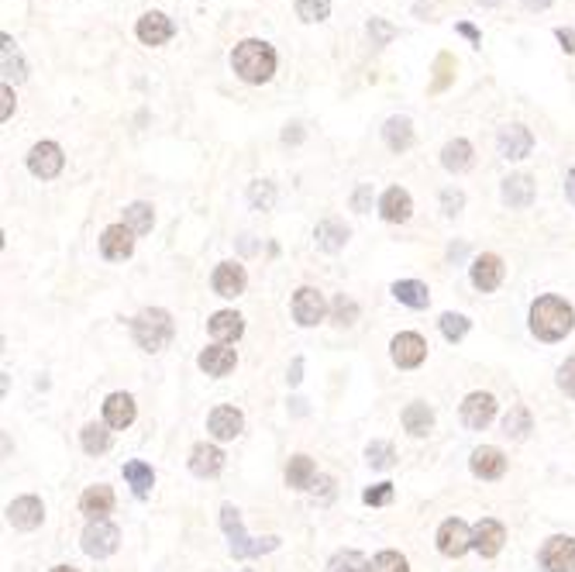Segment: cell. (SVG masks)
I'll return each mask as SVG.
<instances>
[{
    "label": "cell",
    "instance_id": "60",
    "mask_svg": "<svg viewBox=\"0 0 575 572\" xmlns=\"http://www.w3.org/2000/svg\"><path fill=\"white\" fill-rule=\"evenodd\" d=\"M242 572H252V569H242Z\"/></svg>",
    "mask_w": 575,
    "mask_h": 572
},
{
    "label": "cell",
    "instance_id": "56",
    "mask_svg": "<svg viewBox=\"0 0 575 572\" xmlns=\"http://www.w3.org/2000/svg\"><path fill=\"white\" fill-rule=\"evenodd\" d=\"M300 373H303V362H300V359H296V362H293V373H289V383H300V380H303V376H300Z\"/></svg>",
    "mask_w": 575,
    "mask_h": 572
},
{
    "label": "cell",
    "instance_id": "17",
    "mask_svg": "<svg viewBox=\"0 0 575 572\" xmlns=\"http://www.w3.org/2000/svg\"><path fill=\"white\" fill-rule=\"evenodd\" d=\"M469 469H472V476H479V479H500L507 473V455H503L496 445H482L472 452Z\"/></svg>",
    "mask_w": 575,
    "mask_h": 572
},
{
    "label": "cell",
    "instance_id": "4",
    "mask_svg": "<svg viewBox=\"0 0 575 572\" xmlns=\"http://www.w3.org/2000/svg\"><path fill=\"white\" fill-rule=\"evenodd\" d=\"M221 528H224V535L231 538V555H234V559H258V555L280 548V538H276V535H269V538H249L245 528H242V514L231 507V504H224L221 507Z\"/></svg>",
    "mask_w": 575,
    "mask_h": 572
},
{
    "label": "cell",
    "instance_id": "11",
    "mask_svg": "<svg viewBox=\"0 0 575 572\" xmlns=\"http://www.w3.org/2000/svg\"><path fill=\"white\" fill-rule=\"evenodd\" d=\"M503 259L493 252H482L476 262H472V269H469V276H472V286L482 290V293H493L496 286L503 283Z\"/></svg>",
    "mask_w": 575,
    "mask_h": 572
},
{
    "label": "cell",
    "instance_id": "15",
    "mask_svg": "<svg viewBox=\"0 0 575 572\" xmlns=\"http://www.w3.org/2000/svg\"><path fill=\"white\" fill-rule=\"evenodd\" d=\"M493 417H496V400H493V393H469V397H465V404H462V421H465V428L482 431Z\"/></svg>",
    "mask_w": 575,
    "mask_h": 572
},
{
    "label": "cell",
    "instance_id": "1",
    "mask_svg": "<svg viewBox=\"0 0 575 572\" xmlns=\"http://www.w3.org/2000/svg\"><path fill=\"white\" fill-rule=\"evenodd\" d=\"M575 328L572 304H565L562 297H538L531 304V331L541 342H562Z\"/></svg>",
    "mask_w": 575,
    "mask_h": 572
},
{
    "label": "cell",
    "instance_id": "22",
    "mask_svg": "<svg viewBox=\"0 0 575 572\" xmlns=\"http://www.w3.org/2000/svg\"><path fill=\"white\" fill-rule=\"evenodd\" d=\"M80 510H83L90 521H107V514L114 510V490L104 486V483L90 486V490L80 497Z\"/></svg>",
    "mask_w": 575,
    "mask_h": 572
},
{
    "label": "cell",
    "instance_id": "43",
    "mask_svg": "<svg viewBox=\"0 0 575 572\" xmlns=\"http://www.w3.org/2000/svg\"><path fill=\"white\" fill-rule=\"evenodd\" d=\"M365 459H369V466L372 469H389L393 466V459H396V452L389 442H372V445L365 448Z\"/></svg>",
    "mask_w": 575,
    "mask_h": 572
},
{
    "label": "cell",
    "instance_id": "55",
    "mask_svg": "<svg viewBox=\"0 0 575 572\" xmlns=\"http://www.w3.org/2000/svg\"><path fill=\"white\" fill-rule=\"evenodd\" d=\"M565 193H569V200L575 204V169L569 173V176H565Z\"/></svg>",
    "mask_w": 575,
    "mask_h": 572
},
{
    "label": "cell",
    "instance_id": "9",
    "mask_svg": "<svg viewBox=\"0 0 575 572\" xmlns=\"http://www.w3.org/2000/svg\"><path fill=\"white\" fill-rule=\"evenodd\" d=\"M324 314H327V304H324V297H320L314 286H300L293 293V318H296V324L314 328V324L324 321Z\"/></svg>",
    "mask_w": 575,
    "mask_h": 572
},
{
    "label": "cell",
    "instance_id": "23",
    "mask_svg": "<svg viewBox=\"0 0 575 572\" xmlns=\"http://www.w3.org/2000/svg\"><path fill=\"white\" fill-rule=\"evenodd\" d=\"M410 211H414V200H410V193L403 187H389L383 193V200H380V214L389 224H403L410 218Z\"/></svg>",
    "mask_w": 575,
    "mask_h": 572
},
{
    "label": "cell",
    "instance_id": "47",
    "mask_svg": "<svg viewBox=\"0 0 575 572\" xmlns=\"http://www.w3.org/2000/svg\"><path fill=\"white\" fill-rule=\"evenodd\" d=\"M249 197H252V204L256 207H272V200H276V190H272V183H252V190H249Z\"/></svg>",
    "mask_w": 575,
    "mask_h": 572
},
{
    "label": "cell",
    "instance_id": "52",
    "mask_svg": "<svg viewBox=\"0 0 575 572\" xmlns=\"http://www.w3.org/2000/svg\"><path fill=\"white\" fill-rule=\"evenodd\" d=\"M455 32H458V35H465V38H469V42H472V45H476V49H479V45H482V35L476 32V28H472V25H469V21H462V25H458V28H455Z\"/></svg>",
    "mask_w": 575,
    "mask_h": 572
},
{
    "label": "cell",
    "instance_id": "57",
    "mask_svg": "<svg viewBox=\"0 0 575 572\" xmlns=\"http://www.w3.org/2000/svg\"><path fill=\"white\" fill-rule=\"evenodd\" d=\"M551 0H524V7H531V11H544Z\"/></svg>",
    "mask_w": 575,
    "mask_h": 572
},
{
    "label": "cell",
    "instance_id": "45",
    "mask_svg": "<svg viewBox=\"0 0 575 572\" xmlns=\"http://www.w3.org/2000/svg\"><path fill=\"white\" fill-rule=\"evenodd\" d=\"M331 311H334L338 324H355V318H358V307H355V300H349V297H338Z\"/></svg>",
    "mask_w": 575,
    "mask_h": 572
},
{
    "label": "cell",
    "instance_id": "53",
    "mask_svg": "<svg viewBox=\"0 0 575 572\" xmlns=\"http://www.w3.org/2000/svg\"><path fill=\"white\" fill-rule=\"evenodd\" d=\"M11 111H14V94H11V83H4V114H0V118L7 121V118H11Z\"/></svg>",
    "mask_w": 575,
    "mask_h": 572
},
{
    "label": "cell",
    "instance_id": "28",
    "mask_svg": "<svg viewBox=\"0 0 575 572\" xmlns=\"http://www.w3.org/2000/svg\"><path fill=\"white\" fill-rule=\"evenodd\" d=\"M441 166H445L448 173H465V169H472V145H469L465 138L448 142L445 149H441Z\"/></svg>",
    "mask_w": 575,
    "mask_h": 572
},
{
    "label": "cell",
    "instance_id": "32",
    "mask_svg": "<svg viewBox=\"0 0 575 572\" xmlns=\"http://www.w3.org/2000/svg\"><path fill=\"white\" fill-rule=\"evenodd\" d=\"M0 42H4V49H0L4 76H7V80H14V83H21V80L28 76V66H25V59H21V52H18V45H14V38H11V35H4Z\"/></svg>",
    "mask_w": 575,
    "mask_h": 572
},
{
    "label": "cell",
    "instance_id": "54",
    "mask_svg": "<svg viewBox=\"0 0 575 572\" xmlns=\"http://www.w3.org/2000/svg\"><path fill=\"white\" fill-rule=\"evenodd\" d=\"M300 138H303L300 125H287V131H283V142H300Z\"/></svg>",
    "mask_w": 575,
    "mask_h": 572
},
{
    "label": "cell",
    "instance_id": "5",
    "mask_svg": "<svg viewBox=\"0 0 575 572\" xmlns=\"http://www.w3.org/2000/svg\"><path fill=\"white\" fill-rule=\"evenodd\" d=\"M538 562H541L544 572H575V538H569V535L548 538Z\"/></svg>",
    "mask_w": 575,
    "mask_h": 572
},
{
    "label": "cell",
    "instance_id": "58",
    "mask_svg": "<svg viewBox=\"0 0 575 572\" xmlns=\"http://www.w3.org/2000/svg\"><path fill=\"white\" fill-rule=\"evenodd\" d=\"M52 572H76V569H69V566H56Z\"/></svg>",
    "mask_w": 575,
    "mask_h": 572
},
{
    "label": "cell",
    "instance_id": "13",
    "mask_svg": "<svg viewBox=\"0 0 575 572\" xmlns=\"http://www.w3.org/2000/svg\"><path fill=\"white\" fill-rule=\"evenodd\" d=\"M503 541H507V531H503V524H500V521H493V517H482L479 524L472 528V548L479 552L482 559L500 555Z\"/></svg>",
    "mask_w": 575,
    "mask_h": 572
},
{
    "label": "cell",
    "instance_id": "49",
    "mask_svg": "<svg viewBox=\"0 0 575 572\" xmlns=\"http://www.w3.org/2000/svg\"><path fill=\"white\" fill-rule=\"evenodd\" d=\"M441 207H445V214H451V218H455V214L465 207V197H462L458 190H445V193H441Z\"/></svg>",
    "mask_w": 575,
    "mask_h": 572
},
{
    "label": "cell",
    "instance_id": "24",
    "mask_svg": "<svg viewBox=\"0 0 575 572\" xmlns=\"http://www.w3.org/2000/svg\"><path fill=\"white\" fill-rule=\"evenodd\" d=\"M200 369L207 373V376H227L234 366H238V352L227 349V345H211V349L200 352Z\"/></svg>",
    "mask_w": 575,
    "mask_h": 572
},
{
    "label": "cell",
    "instance_id": "2",
    "mask_svg": "<svg viewBox=\"0 0 575 572\" xmlns=\"http://www.w3.org/2000/svg\"><path fill=\"white\" fill-rule=\"evenodd\" d=\"M231 69H234L245 83L258 87V83L272 80V73H276V52H272L269 42L245 38V42H238L234 52H231Z\"/></svg>",
    "mask_w": 575,
    "mask_h": 572
},
{
    "label": "cell",
    "instance_id": "14",
    "mask_svg": "<svg viewBox=\"0 0 575 572\" xmlns=\"http://www.w3.org/2000/svg\"><path fill=\"white\" fill-rule=\"evenodd\" d=\"M100 252L104 259H128L134 252V231H131L128 224H111V228H104V235H100Z\"/></svg>",
    "mask_w": 575,
    "mask_h": 572
},
{
    "label": "cell",
    "instance_id": "20",
    "mask_svg": "<svg viewBox=\"0 0 575 572\" xmlns=\"http://www.w3.org/2000/svg\"><path fill=\"white\" fill-rule=\"evenodd\" d=\"M224 466V452L218 445H207V442H200V445H193L190 452V473L200 479L207 476H218Z\"/></svg>",
    "mask_w": 575,
    "mask_h": 572
},
{
    "label": "cell",
    "instance_id": "37",
    "mask_svg": "<svg viewBox=\"0 0 575 572\" xmlns=\"http://www.w3.org/2000/svg\"><path fill=\"white\" fill-rule=\"evenodd\" d=\"M80 442H83V452H87V455H104V452L111 448V431H107L104 424H87L83 435H80Z\"/></svg>",
    "mask_w": 575,
    "mask_h": 572
},
{
    "label": "cell",
    "instance_id": "59",
    "mask_svg": "<svg viewBox=\"0 0 575 572\" xmlns=\"http://www.w3.org/2000/svg\"><path fill=\"white\" fill-rule=\"evenodd\" d=\"M479 4H486V7H496V4H500V0H479Z\"/></svg>",
    "mask_w": 575,
    "mask_h": 572
},
{
    "label": "cell",
    "instance_id": "41",
    "mask_svg": "<svg viewBox=\"0 0 575 572\" xmlns=\"http://www.w3.org/2000/svg\"><path fill=\"white\" fill-rule=\"evenodd\" d=\"M369 572H410V566H407V559L400 552H380L369 562Z\"/></svg>",
    "mask_w": 575,
    "mask_h": 572
},
{
    "label": "cell",
    "instance_id": "3",
    "mask_svg": "<svg viewBox=\"0 0 575 572\" xmlns=\"http://www.w3.org/2000/svg\"><path fill=\"white\" fill-rule=\"evenodd\" d=\"M131 335H134L138 349L162 352L169 342H172L176 324H172V314H169V311H162V307H149V311H142L138 318L131 321Z\"/></svg>",
    "mask_w": 575,
    "mask_h": 572
},
{
    "label": "cell",
    "instance_id": "35",
    "mask_svg": "<svg viewBox=\"0 0 575 572\" xmlns=\"http://www.w3.org/2000/svg\"><path fill=\"white\" fill-rule=\"evenodd\" d=\"M125 479L131 483V490H134V497H149V490L156 486V473H152V466H145V462H125Z\"/></svg>",
    "mask_w": 575,
    "mask_h": 572
},
{
    "label": "cell",
    "instance_id": "36",
    "mask_svg": "<svg viewBox=\"0 0 575 572\" xmlns=\"http://www.w3.org/2000/svg\"><path fill=\"white\" fill-rule=\"evenodd\" d=\"M152 221H156L152 204H128V207H125V224H128L134 235H149V231H152Z\"/></svg>",
    "mask_w": 575,
    "mask_h": 572
},
{
    "label": "cell",
    "instance_id": "51",
    "mask_svg": "<svg viewBox=\"0 0 575 572\" xmlns=\"http://www.w3.org/2000/svg\"><path fill=\"white\" fill-rule=\"evenodd\" d=\"M555 38L562 42V49H565L569 56H575V32L572 28H555Z\"/></svg>",
    "mask_w": 575,
    "mask_h": 572
},
{
    "label": "cell",
    "instance_id": "25",
    "mask_svg": "<svg viewBox=\"0 0 575 572\" xmlns=\"http://www.w3.org/2000/svg\"><path fill=\"white\" fill-rule=\"evenodd\" d=\"M104 421H107V428H118V431L131 428V421H134V400H131L128 393H111L104 400Z\"/></svg>",
    "mask_w": 575,
    "mask_h": 572
},
{
    "label": "cell",
    "instance_id": "38",
    "mask_svg": "<svg viewBox=\"0 0 575 572\" xmlns=\"http://www.w3.org/2000/svg\"><path fill=\"white\" fill-rule=\"evenodd\" d=\"M327 572H369V562L362 559V552L345 548V552H338V555L327 562Z\"/></svg>",
    "mask_w": 575,
    "mask_h": 572
},
{
    "label": "cell",
    "instance_id": "31",
    "mask_svg": "<svg viewBox=\"0 0 575 572\" xmlns=\"http://www.w3.org/2000/svg\"><path fill=\"white\" fill-rule=\"evenodd\" d=\"M318 476V466H314V459L310 455H293L287 466V486L293 490H307L310 483Z\"/></svg>",
    "mask_w": 575,
    "mask_h": 572
},
{
    "label": "cell",
    "instance_id": "10",
    "mask_svg": "<svg viewBox=\"0 0 575 572\" xmlns=\"http://www.w3.org/2000/svg\"><path fill=\"white\" fill-rule=\"evenodd\" d=\"M389 352H393V362H396L400 369H417V366L427 359V342H424L420 335H414V331H400V335L393 338Z\"/></svg>",
    "mask_w": 575,
    "mask_h": 572
},
{
    "label": "cell",
    "instance_id": "18",
    "mask_svg": "<svg viewBox=\"0 0 575 572\" xmlns=\"http://www.w3.org/2000/svg\"><path fill=\"white\" fill-rule=\"evenodd\" d=\"M45 517V507L38 497H18L11 507H7V521L18 528V531H34Z\"/></svg>",
    "mask_w": 575,
    "mask_h": 572
},
{
    "label": "cell",
    "instance_id": "19",
    "mask_svg": "<svg viewBox=\"0 0 575 572\" xmlns=\"http://www.w3.org/2000/svg\"><path fill=\"white\" fill-rule=\"evenodd\" d=\"M534 149V135L524 125H510L500 131V156L503 159H527Z\"/></svg>",
    "mask_w": 575,
    "mask_h": 572
},
{
    "label": "cell",
    "instance_id": "30",
    "mask_svg": "<svg viewBox=\"0 0 575 572\" xmlns=\"http://www.w3.org/2000/svg\"><path fill=\"white\" fill-rule=\"evenodd\" d=\"M211 335L218 338V342H238L242 338V331H245V321L238 318L234 311H218L214 318H211Z\"/></svg>",
    "mask_w": 575,
    "mask_h": 572
},
{
    "label": "cell",
    "instance_id": "48",
    "mask_svg": "<svg viewBox=\"0 0 575 572\" xmlns=\"http://www.w3.org/2000/svg\"><path fill=\"white\" fill-rule=\"evenodd\" d=\"M558 386H562L565 397H572L575 400V355L562 366V369H558Z\"/></svg>",
    "mask_w": 575,
    "mask_h": 572
},
{
    "label": "cell",
    "instance_id": "16",
    "mask_svg": "<svg viewBox=\"0 0 575 572\" xmlns=\"http://www.w3.org/2000/svg\"><path fill=\"white\" fill-rule=\"evenodd\" d=\"M242 428H245V417H242L238 407H214L211 417H207V431H211L218 442H231V438H238Z\"/></svg>",
    "mask_w": 575,
    "mask_h": 572
},
{
    "label": "cell",
    "instance_id": "46",
    "mask_svg": "<svg viewBox=\"0 0 575 572\" xmlns=\"http://www.w3.org/2000/svg\"><path fill=\"white\" fill-rule=\"evenodd\" d=\"M369 35H372V45H386V42L396 38V28L386 25L383 18H372V21H369Z\"/></svg>",
    "mask_w": 575,
    "mask_h": 572
},
{
    "label": "cell",
    "instance_id": "40",
    "mask_svg": "<svg viewBox=\"0 0 575 572\" xmlns=\"http://www.w3.org/2000/svg\"><path fill=\"white\" fill-rule=\"evenodd\" d=\"M503 431L510 435V438H527V431H531V414H527V407H513L510 414H507V421H503Z\"/></svg>",
    "mask_w": 575,
    "mask_h": 572
},
{
    "label": "cell",
    "instance_id": "26",
    "mask_svg": "<svg viewBox=\"0 0 575 572\" xmlns=\"http://www.w3.org/2000/svg\"><path fill=\"white\" fill-rule=\"evenodd\" d=\"M503 204L513 207V211H524V207H531L534 204V180L531 176H510L507 183H503Z\"/></svg>",
    "mask_w": 575,
    "mask_h": 572
},
{
    "label": "cell",
    "instance_id": "44",
    "mask_svg": "<svg viewBox=\"0 0 575 572\" xmlns=\"http://www.w3.org/2000/svg\"><path fill=\"white\" fill-rule=\"evenodd\" d=\"M362 500L369 504V507H383L393 500V483H380V486H369L365 493H362Z\"/></svg>",
    "mask_w": 575,
    "mask_h": 572
},
{
    "label": "cell",
    "instance_id": "21",
    "mask_svg": "<svg viewBox=\"0 0 575 572\" xmlns=\"http://www.w3.org/2000/svg\"><path fill=\"white\" fill-rule=\"evenodd\" d=\"M245 286H249V276H245V269L238 266V262H221L218 269H214V290L221 293V297H242L245 293Z\"/></svg>",
    "mask_w": 575,
    "mask_h": 572
},
{
    "label": "cell",
    "instance_id": "29",
    "mask_svg": "<svg viewBox=\"0 0 575 572\" xmlns=\"http://www.w3.org/2000/svg\"><path fill=\"white\" fill-rule=\"evenodd\" d=\"M349 228L341 221H320L318 231H314V238H318V249H324V252H338V249H345V242H349Z\"/></svg>",
    "mask_w": 575,
    "mask_h": 572
},
{
    "label": "cell",
    "instance_id": "12",
    "mask_svg": "<svg viewBox=\"0 0 575 572\" xmlns=\"http://www.w3.org/2000/svg\"><path fill=\"white\" fill-rule=\"evenodd\" d=\"M134 35H138L142 45H165V42L176 35V28H172V21H169L162 11H149V14L138 18Z\"/></svg>",
    "mask_w": 575,
    "mask_h": 572
},
{
    "label": "cell",
    "instance_id": "34",
    "mask_svg": "<svg viewBox=\"0 0 575 572\" xmlns=\"http://www.w3.org/2000/svg\"><path fill=\"white\" fill-rule=\"evenodd\" d=\"M403 428L414 435V438H424L431 428H434V411L427 404H410L403 411Z\"/></svg>",
    "mask_w": 575,
    "mask_h": 572
},
{
    "label": "cell",
    "instance_id": "27",
    "mask_svg": "<svg viewBox=\"0 0 575 572\" xmlns=\"http://www.w3.org/2000/svg\"><path fill=\"white\" fill-rule=\"evenodd\" d=\"M383 138L393 152H407L414 145V125H410V118H400V114L389 118L383 128Z\"/></svg>",
    "mask_w": 575,
    "mask_h": 572
},
{
    "label": "cell",
    "instance_id": "6",
    "mask_svg": "<svg viewBox=\"0 0 575 572\" xmlns=\"http://www.w3.org/2000/svg\"><path fill=\"white\" fill-rule=\"evenodd\" d=\"M118 545H121V531H118L111 521H90V528L83 531V552L94 555V559L114 555Z\"/></svg>",
    "mask_w": 575,
    "mask_h": 572
},
{
    "label": "cell",
    "instance_id": "50",
    "mask_svg": "<svg viewBox=\"0 0 575 572\" xmlns=\"http://www.w3.org/2000/svg\"><path fill=\"white\" fill-rule=\"evenodd\" d=\"M369 204H372V183H362V187L355 190V197H352V207L358 211V214H365V211H369Z\"/></svg>",
    "mask_w": 575,
    "mask_h": 572
},
{
    "label": "cell",
    "instance_id": "7",
    "mask_svg": "<svg viewBox=\"0 0 575 572\" xmlns=\"http://www.w3.org/2000/svg\"><path fill=\"white\" fill-rule=\"evenodd\" d=\"M472 548V531L462 517H448L445 524L438 528V552L448 555V559H458Z\"/></svg>",
    "mask_w": 575,
    "mask_h": 572
},
{
    "label": "cell",
    "instance_id": "33",
    "mask_svg": "<svg viewBox=\"0 0 575 572\" xmlns=\"http://www.w3.org/2000/svg\"><path fill=\"white\" fill-rule=\"evenodd\" d=\"M393 297H396L400 304L414 307V311H424V307L431 304V293H427V286L417 283V280H400V283H393Z\"/></svg>",
    "mask_w": 575,
    "mask_h": 572
},
{
    "label": "cell",
    "instance_id": "42",
    "mask_svg": "<svg viewBox=\"0 0 575 572\" xmlns=\"http://www.w3.org/2000/svg\"><path fill=\"white\" fill-rule=\"evenodd\" d=\"M469 328H472V321L462 318V314H441V335L448 342H462L469 335Z\"/></svg>",
    "mask_w": 575,
    "mask_h": 572
},
{
    "label": "cell",
    "instance_id": "39",
    "mask_svg": "<svg viewBox=\"0 0 575 572\" xmlns=\"http://www.w3.org/2000/svg\"><path fill=\"white\" fill-rule=\"evenodd\" d=\"M331 14V0H296V18L314 25V21H324Z\"/></svg>",
    "mask_w": 575,
    "mask_h": 572
},
{
    "label": "cell",
    "instance_id": "8",
    "mask_svg": "<svg viewBox=\"0 0 575 572\" xmlns=\"http://www.w3.org/2000/svg\"><path fill=\"white\" fill-rule=\"evenodd\" d=\"M63 162L65 156L56 142H38L32 152H28V169H32V176H38V180H56L63 173Z\"/></svg>",
    "mask_w": 575,
    "mask_h": 572
}]
</instances>
